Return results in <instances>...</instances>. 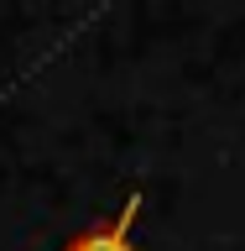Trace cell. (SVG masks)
Returning a JSON list of instances; mask_svg holds the SVG:
<instances>
[{
  "mask_svg": "<svg viewBox=\"0 0 245 251\" xmlns=\"http://www.w3.org/2000/svg\"><path fill=\"white\" fill-rule=\"evenodd\" d=\"M131 220H136V199L125 204V209L110 220V225H94V230H84L78 241H68L63 251H136V246H131Z\"/></svg>",
  "mask_w": 245,
  "mask_h": 251,
  "instance_id": "cell-1",
  "label": "cell"
}]
</instances>
